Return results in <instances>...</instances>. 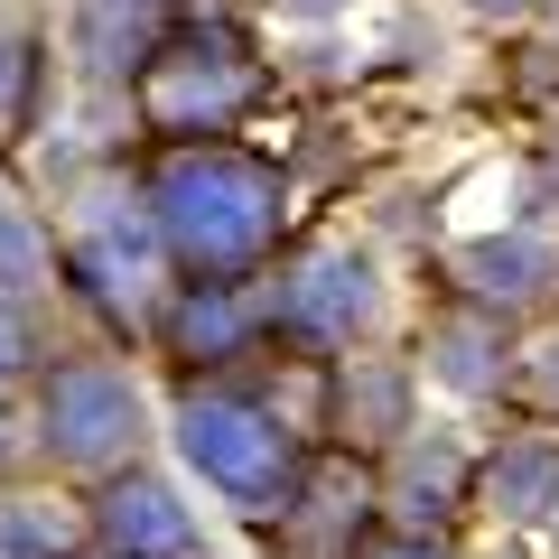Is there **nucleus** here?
<instances>
[{"label": "nucleus", "mask_w": 559, "mask_h": 559, "mask_svg": "<svg viewBox=\"0 0 559 559\" xmlns=\"http://www.w3.org/2000/svg\"><path fill=\"white\" fill-rule=\"evenodd\" d=\"M159 242L197 280H252L280 242V178L224 140H168V159L140 178Z\"/></svg>", "instance_id": "obj_1"}, {"label": "nucleus", "mask_w": 559, "mask_h": 559, "mask_svg": "<svg viewBox=\"0 0 559 559\" xmlns=\"http://www.w3.org/2000/svg\"><path fill=\"white\" fill-rule=\"evenodd\" d=\"M168 439H178L187 476L242 522H299L308 495V457L299 429L271 411V401L234 392V382H187L178 411H168Z\"/></svg>", "instance_id": "obj_2"}, {"label": "nucleus", "mask_w": 559, "mask_h": 559, "mask_svg": "<svg viewBox=\"0 0 559 559\" xmlns=\"http://www.w3.org/2000/svg\"><path fill=\"white\" fill-rule=\"evenodd\" d=\"M66 271H75V289L103 308V318L140 326L159 318V289H168V242H159V215H150V197L121 178L84 187L75 197V224H66Z\"/></svg>", "instance_id": "obj_3"}, {"label": "nucleus", "mask_w": 559, "mask_h": 559, "mask_svg": "<svg viewBox=\"0 0 559 559\" xmlns=\"http://www.w3.org/2000/svg\"><path fill=\"white\" fill-rule=\"evenodd\" d=\"M140 429H150V401H140L131 364L66 355V364L38 373V411H28V448H38V457L75 466V476H112L140 448Z\"/></svg>", "instance_id": "obj_4"}, {"label": "nucleus", "mask_w": 559, "mask_h": 559, "mask_svg": "<svg viewBox=\"0 0 559 559\" xmlns=\"http://www.w3.org/2000/svg\"><path fill=\"white\" fill-rule=\"evenodd\" d=\"M261 318H271L289 345L345 364L355 345L382 336V318H392V280H382V261L364 252V242H308V252L271 280V308H261Z\"/></svg>", "instance_id": "obj_5"}, {"label": "nucleus", "mask_w": 559, "mask_h": 559, "mask_svg": "<svg viewBox=\"0 0 559 559\" xmlns=\"http://www.w3.org/2000/svg\"><path fill=\"white\" fill-rule=\"evenodd\" d=\"M252 57H242L234 28H168L159 57L140 66V121L168 140H205V131H234L242 103H252Z\"/></svg>", "instance_id": "obj_6"}, {"label": "nucleus", "mask_w": 559, "mask_h": 559, "mask_svg": "<svg viewBox=\"0 0 559 559\" xmlns=\"http://www.w3.org/2000/svg\"><path fill=\"white\" fill-rule=\"evenodd\" d=\"M94 540L112 559H197V513L178 503V485L150 466H112L94 485Z\"/></svg>", "instance_id": "obj_7"}, {"label": "nucleus", "mask_w": 559, "mask_h": 559, "mask_svg": "<svg viewBox=\"0 0 559 559\" xmlns=\"http://www.w3.org/2000/svg\"><path fill=\"white\" fill-rule=\"evenodd\" d=\"M466 476H476V466H466V448L448 439V429H429V439H401L392 485H382V513H392L411 540H429V532H439V522L466 503Z\"/></svg>", "instance_id": "obj_8"}, {"label": "nucleus", "mask_w": 559, "mask_h": 559, "mask_svg": "<svg viewBox=\"0 0 559 559\" xmlns=\"http://www.w3.org/2000/svg\"><path fill=\"white\" fill-rule=\"evenodd\" d=\"M168 38V0H75V66L94 84H140Z\"/></svg>", "instance_id": "obj_9"}, {"label": "nucleus", "mask_w": 559, "mask_h": 559, "mask_svg": "<svg viewBox=\"0 0 559 559\" xmlns=\"http://www.w3.org/2000/svg\"><path fill=\"white\" fill-rule=\"evenodd\" d=\"M252 299H242V280H187L178 299L159 308V336L178 345L187 364H234L252 345Z\"/></svg>", "instance_id": "obj_10"}, {"label": "nucleus", "mask_w": 559, "mask_h": 559, "mask_svg": "<svg viewBox=\"0 0 559 559\" xmlns=\"http://www.w3.org/2000/svg\"><path fill=\"white\" fill-rule=\"evenodd\" d=\"M429 373L448 382L457 401H485V392H503L513 382V336H503V318L495 308H448L439 326H429Z\"/></svg>", "instance_id": "obj_11"}, {"label": "nucleus", "mask_w": 559, "mask_h": 559, "mask_svg": "<svg viewBox=\"0 0 559 559\" xmlns=\"http://www.w3.org/2000/svg\"><path fill=\"white\" fill-rule=\"evenodd\" d=\"M457 280H466V299L495 308V318H513V308H532L540 289L559 280V252L540 234H485L457 252Z\"/></svg>", "instance_id": "obj_12"}, {"label": "nucleus", "mask_w": 559, "mask_h": 559, "mask_svg": "<svg viewBox=\"0 0 559 559\" xmlns=\"http://www.w3.org/2000/svg\"><path fill=\"white\" fill-rule=\"evenodd\" d=\"M485 513L550 522L559 513V439H503L495 457H485Z\"/></svg>", "instance_id": "obj_13"}, {"label": "nucleus", "mask_w": 559, "mask_h": 559, "mask_svg": "<svg viewBox=\"0 0 559 559\" xmlns=\"http://www.w3.org/2000/svg\"><path fill=\"white\" fill-rule=\"evenodd\" d=\"M47 280H57V242H47V224L10 197L0 205V299H38Z\"/></svg>", "instance_id": "obj_14"}, {"label": "nucleus", "mask_w": 559, "mask_h": 559, "mask_svg": "<svg viewBox=\"0 0 559 559\" xmlns=\"http://www.w3.org/2000/svg\"><path fill=\"white\" fill-rule=\"evenodd\" d=\"M38 75H47V38H38V20L0 0V121H28Z\"/></svg>", "instance_id": "obj_15"}, {"label": "nucleus", "mask_w": 559, "mask_h": 559, "mask_svg": "<svg viewBox=\"0 0 559 559\" xmlns=\"http://www.w3.org/2000/svg\"><path fill=\"white\" fill-rule=\"evenodd\" d=\"M355 419H373L364 439L411 429V382H401L392 364H373V355H345V429H355Z\"/></svg>", "instance_id": "obj_16"}, {"label": "nucleus", "mask_w": 559, "mask_h": 559, "mask_svg": "<svg viewBox=\"0 0 559 559\" xmlns=\"http://www.w3.org/2000/svg\"><path fill=\"white\" fill-rule=\"evenodd\" d=\"M66 513L38 495H0V559H66Z\"/></svg>", "instance_id": "obj_17"}, {"label": "nucleus", "mask_w": 559, "mask_h": 559, "mask_svg": "<svg viewBox=\"0 0 559 559\" xmlns=\"http://www.w3.org/2000/svg\"><path fill=\"white\" fill-rule=\"evenodd\" d=\"M20 382H38V318H28V299H0V401Z\"/></svg>", "instance_id": "obj_18"}, {"label": "nucleus", "mask_w": 559, "mask_h": 559, "mask_svg": "<svg viewBox=\"0 0 559 559\" xmlns=\"http://www.w3.org/2000/svg\"><path fill=\"white\" fill-rule=\"evenodd\" d=\"M522 382H532V392H540V401L559 411V326H550V336L532 345V355H522Z\"/></svg>", "instance_id": "obj_19"}, {"label": "nucleus", "mask_w": 559, "mask_h": 559, "mask_svg": "<svg viewBox=\"0 0 559 559\" xmlns=\"http://www.w3.org/2000/svg\"><path fill=\"white\" fill-rule=\"evenodd\" d=\"M466 10H476V20H503V28H522V20H540L550 0H466Z\"/></svg>", "instance_id": "obj_20"}, {"label": "nucleus", "mask_w": 559, "mask_h": 559, "mask_svg": "<svg viewBox=\"0 0 559 559\" xmlns=\"http://www.w3.org/2000/svg\"><path fill=\"white\" fill-rule=\"evenodd\" d=\"M364 559H448V550H439V540H411V532H392L382 550H364Z\"/></svg>", "instance_id": "obj_21"}, {"label": "nucleus", "mask_w": 559, "mask_h": 559, "mask_svg": "<svg viewBox=\"0 0 559 559\" xmlns=\"http://www.w3.org/2000/svg\"><path fill=\"white\" fill-rule=\"evenodd\" d=\"M280 20H336V10H355V0H271Z\"/></svg>", "instance_id": "obj_22"}, {"label": "nucleus", "mask_w": 559, "mask_h": 559, "mask_svg": "<svg viewBox=\"0 0 559 559\" xmlns=\"http://www.w3.org/2000/svg\"><path fill=\"white\" fill-rule=\"evenodd\" d=\"M0 457H20V439H10V411H0Z\"/></svg>", "instance_id": "obj_23"}, {"label": "nucleus", "mask_w": 559, "mask_h": 559, "mask_svg": "<svg viewBox=\"0 0 559 559\" xmlns=\"http://www.w3.org/2000/svg\"><path fill=\"white\" fill-rule=\"evenodd\" d=\"M0 205H10V187H0Z\"/></svg>", "instance_id": "obj_24"}, {"label": "nucleus", "mask_w": 559, "mask_h": 559, "mask_svg": "<svg viewBox=\"0 0 559 559\" xmlns=\"http://www.w3.org/2000/svg\"><path fill=\"white\" fill-rule=\"evenodd\" d=\"M103 559H112V550H103Z\"/></svg>", "instance_id": "obj_25"}]
</instances>
